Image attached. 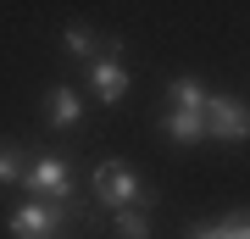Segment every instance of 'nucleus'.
Masks as SVG:
<instances>
[{"instance_id": "ddd939ff", "label": "nucleus", "mask_w": 250, "mask_h": 239, "mask_svg": "<svg viewBox=\"0 0 250 239\" xmlns=\"http://www.w3.org/2000/svg\"><path fill=\"white\" fill-rule=\"evenodd\" d=\"M184 239H211V222H195V228H189Z\"/></svg>"}, {"instance_id": "0eeeda50", "label": "nucleus", "mask_w": 250, "mask_h": 239, "mask_svg": "<svg viewBox=\"0 0 250 239\" xmlns=\"http://www.w3.org/2000/svg\"><path fill=\"white\" fill-rule=\"evenodd\" d=\"M206 89H200V78H172V111H189V117H206Z\"/></svg>"}, {"instance_id": "6e6552de", "label": "nucleus", "mask_w": 250, "mask_h": 239, "mask_svg": "<svg viewBox=\"0 0 250 239\" xmlns=\"http://www.w3.org/2000/svg\"><path fill=\"white\" fill-rule=\"evenodd\" d=\"M161 128H167L172 145H195V139H206V117H189V111H172Z\"/></svg>"}, {"instance_id": "f257e3e1", "label": "nucleus", "mask_w": 250, "mask_h": 239, "mask_svg": "<svg viewBox=\"0 0 250 239\" xmlns=\"http://www.w3.org/2000/svg\"><path fill=\"white\" fill-rule=\"evenodd\" d=\"M95 200L111 206V212H128V206L145 200V184H139V173L128 161H100L95 167Z\"/></svg>"}, {"instance_id": "423d86ee", "label": "nucleus", "mask_w": 250, "mask_h": 239, "mask_svg": "<svg viewBox=\"0 0 250 239\" xmlns=\"http://www.w3.org/2000/svg\"><path fill=\"white\" fill-rule=\"evenodd\" d=\"M45 117H50V128H72V123L83 117V100H78V89L56 84V89H50V100H45Z\"/></svg>"}, {"instance_id": "20e7f679", "label": "nucleus", "mask_w": 250, "mask_h": 239, "mask_svg": "<svg viewBox=\"0 0 250 239\" xmlns=\"http://www.w3.org/2000/svg\"><path fill=\"white\" fill-rule=\"evenodd\" d=\"M22 184L34 189L39 200H67L72 195V167H67L62 156H39V161H28Z\"/></svg>"}, {"instance_id": "f8f14e48", "label": "nucleus", "mask_w": 250, "mask_h": 239, "mask_svg": "<svg viewBox=\"0 0 250 239\" xmlns=\"http://www.w3.org/2000/svg\"><path fill=\"white\" fill-rule=\"evenodd\" d=\"M22 173H28V167H22V156L11 151V145H0V184H17Z\"/></svg>"}, {"instance_id": "39448f33", "label": "nucleus", "mask_w": 250, "mask_h": 239, "mask_svg": "<svg viewBox=\"0 0 250 239\" xmlns=\"http://www.w3.org/2000/svg\"><path fill=\"white\" fill-rule=\"evenodd\" d=\"M89 89H95V100H106V106H117V100L128 95V67L117 62V50H106V56L89 62Z\"/></svg>"}, {"instance_id": "1a4fd4ad", "label": "nucleus", "mask_w": 250, "mask_h": 239, "mask_svg": "<svg viewBox=\"0 0 250 239\" xmlns=\"http://www.w3.org/2000/svg\"><path fill=\"white\" fill-rule=\"evenodd\" d=\"M211 239H250V212H223L211 222Z\"/></svg>"}, {"instance_id": "7ed1b4c3", "label": "nucleus", "mask_w": 250, "mask_h": 239, "mask_svg": "<svg viewBox=\"0 0 250 239\" xmlns=\"http://www.w3.org/2000/svg\"><path fill=\"white\" fill-rule=\"evenodd\" d=\"M62 217L67 212H56L50 200H28V206H17V212L6 217V234L11 239H56L62 234Z\"/></svg>"}, {"instance_id": "f03ea898", "label": "nucleus", "mask_w": 250, "mask_h": 239, "mask_svg": "<svg viewBox=\"0 0 250 239\" xmlns=\"http://www.w3.org/2000/svg\"><path fill=\"white\" fill-rule=\"evenodd\" d=\"M206 133L211 139H228V145L250 139V106L233 100V95H211L206 100Z\"/></svg>"}, {"instance_id": "9b49d317", "label": "nucleus", "mask_w": 250, "mask_h": 239, "mask_svg": "<svg viewBox=\"0 0 250 239\" xmlns=\"http://www.w3.org/2000/svg\"><path fill=\"white\" fill-rule=\"evenodd\" d=\"M67 50L78 56V62H95V50H100V39L89 34V28H67Z\"/></svg>"}, {"instance_id": "9d476101", "label": "nucleus", "mask_w": 250, "mask_h": 239, "mask_svg": "<svg viewBox=\"0 0 250 239\" xmlns=\"http://www.w3.org/2000/svg\"><path fill=\"white\" fill-rule=\"evenodd\" d=\"M117 239H150V217L134 212V206H128V212H117Z\"/></svg>"}]
</instances>
